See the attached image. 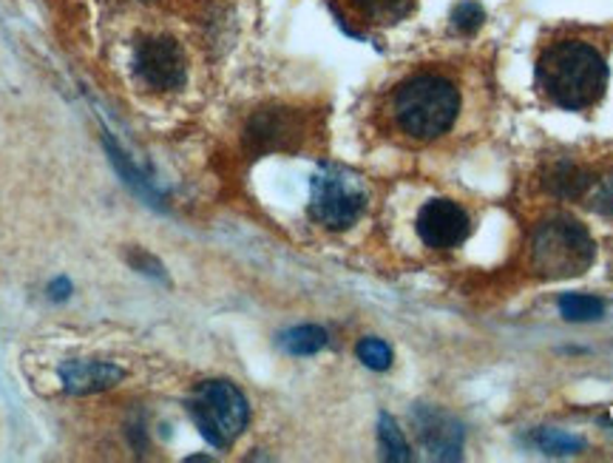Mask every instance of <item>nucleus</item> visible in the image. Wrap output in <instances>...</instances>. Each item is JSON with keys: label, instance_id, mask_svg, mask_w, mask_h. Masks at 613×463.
<instances>
[{"label": "nucleus", "instance_id": "15", "mask_svg": "<svg viewBox=\"0 0 613 463\" xmlns=\"http://www.w3.org/2000/svg\"><path fill=\"white\" fill-rule=\"evenodd\" d=\"M378 441H380V449H384V458H387V461H392V463L412 461V449H409L406 438H403V429L398 427V421H395L389 412H380Z\"/></svg>", "mask_w": 613, "mask_h": 463}, {"label": "nucleus", "instance_id": "16", "mask_svg": "<svg viewBox=\"0 0 613 463\" xmlns=\"http://www.w3.org/2000/svg\"><path fill=\"white\" fill-rule=\"evenodd\" d=\"M560 313L565 322H597L605 316V302L597 296L565 293L560 296Z\"/></svg>", "mask_w": 613, "mask_h": 463}, {"label": "nucleus", "instance_id": "2", "mask_svg": "<svg viewBox=\"0 0 613 463\" xmlns=\"http://www.w3.org/2000/svg\"><path fill=\"white\" fill-rule=\"evenodd\" d=\"M395 125L417 142L435 140L454 125L460 114V89L440 72H417L392 91L389 100Z\"/></svg>", "mask_w": 613, "mask_h": 463}, {"label": "nucleus", "instance_id": "14", "mask_svg": "<svg viewBox=\"0 0 613 463\" xmlns=\"http://www.w3.org/2000/svg\"><path fill=\"white\" fill-rule=\"evenodd\" d=\"M282 347L290 355H315L327 347V330L318 324H301L282 336Z\"/></svg>", "mask_w": 613, "mask_h": 463}, {"label": "nucleus", "instance_id": "8", "mask_svg": "<svg viewBox=\"0 0 613 463\" xmlns=\"http://www.w3.org/2000/svg\"><path fill=\"white\" fill-rule=\"evenodd\" d=\"M412 424H415L421 443L435 461H460L466 433H463L458 418H452L449 412L438 410V406L417 404L412 412Z\"/></svg>", "mask_w": 613, "mask_h": 463}, {"label": "nucleus", "instance_id": "17", "mask_svg": "<svg viewBox=\"0 0 613 463\" xmlns=\"http://www.w3.org/2000/svg\"><path fill=\"white\" fill-rule=\"evenodd\" d=\"M355 353L358 359H361V364L375 370V373H384V370H389V364H392V347L380 339H361L355 347Z\"/></svg>", "mask_w": 613, "mask_h": 463}, {"label": "nucleus", "instance_id": "9", "mask_svg": "<svg viewBox=\"0 0 613 463\" xmlns=\"http://www.w3.org/2000/svg\"><path fill=\"white\" fill-rule=\"evenodd\" d=\"M301 117L292 109H264L255 111L248 123V146L255 154L262 151H285L301 140Z\"/></svg>", "mask_w": 613, "mask_h": 463}, {"label": "nucleus", "instance_id": "1", "mask_svg": "<svg viewBox=\"0 0 613 463\" xmlns=\"http://www.w3.org/2000/svg\"><path fill=\"white\" fill-rule=\"evenodd\" d=\"M537 86L560 109H591L605 95L608 63L597 46L585 40H556L537 60Z\"/></svg>", "mask_w": 613, "mask_h": 463}, {"label": "nucleus", "instance_id": "10", "mask_svg": "<svg viewBox=\"0 0 613 463\" xmlns=\"http://www.w3.org/2000/svg\"><path fill=\"white\" fill-rule=\"evenodd\" d=\"M58 373L63 390L72 396H95V392L117 387L125 378L123 367L109 361H63Z\"/></svg>", "mask_w": 613, "mask_h": 463}, {"label": "nucleus", "instance_id": "4", "mask_svg": "<svg viewBox=\"0 0 613 463\" xmlns=\"http://www.w3.org/2000/svg\"><path fill=\"white\" fill-rule=\"evenodd\" d=\"M370 191L355 171L343 165H322L310 183V216L329 230L355 225L366 211Z\"/></svg>", "mask_w": 613, "mask_h": 463}, {"label": "nucleus", "instance_id": "3", "mask_svg": "<svg viewBox=\"0 0 613 463\" xmlns=\"http://www.w3.org/2000/svg\"><path fill=\"white\" fill-rule=\"evenodd\" d=\"M593 259H597V245L577 220L554 216L534 230L531 265L542 279L583 276L593 265Z\"/></svg>", "mask_w": 613, "mask_h": 463}, {"label": "nucleus", "instance_id": "5", "mask_svg": "<svg viewBox=\"0 0 613 463\" xmlns=\"http://www.w3.org/2000/svg\"><path fill=\"white\" fill-rule=\"evenodd\" d=\"M188 410L204 441L216 449L230 447L250 421L248 398L230 381L199 384L188 401Z\"/></svg>", "mask_w": 613, "mask_h": 463}, {"label": "nucleus", "instance_id": "11", "mask_svg": "<svg viewBox=\"0 0 613 463\" xmlns=\"http://www.w3.org/2000/svg\"><path fill=\"white\" fill-rule=\"evenodd\" d=\"M593 188L591 171L571 160L554 162L546 174V191L560 199H583Z\"/></svg>", "mask_w": 613, "mask_h": 463}, {"label": "nucleus", "instance_id": "13", "mask_svg": "<svg viewBox=\"0 0 613 463\" xmlns=\"http://www.w3.org/2000/svg\"><path fill=\"white\" fill-rule=\"evenodd\" d=\"M531 441H534V447L540 449V452H546V455H554V458L579 455V452H585V438L565 433V429L542 427L534 433Z\"/></svg>", "mask_w": 613, "mask_h": 463}, {"label": "nucleus", "instance_id": "12", "mask_svg": "<svg viewBox=\"0 0 613 463\" xmlns=\"http://www.w3.org/2000/svg\"><path fill=\"white\" fill-rule=\"evenodd\" d=\"M343 3L358 21L370 23V26L398 23L415 9V0H343Z\"/></svg>", "mask_w": 613, "mask_h": 463}, {"label": "nucleus", "instance_id": "7", "mask_svg": "<svg viewBox=\"0 0 613 463\" xmlns=\"http://www.w3.org/2000/svg\"><path fill=\"white\" fill-rule=\"evenodd\" d=\"M472 222L452 199H431L417 214V236L435 250H452L466 242Z\"/></svg>", "mask_w": 613, "mask_h": 463}, {"label": "nucleus", "instance_id": "18", "mask_svg": "<svg viewBox=\"0 0 613 463\" xmlns=\"http://www.w3.org/2000/svg\"><path fill=\"white\" fill-rule=\"evenodd\" d=\"M483 21H486V12H483V7L477 0H463L452 12V26L460 35H475L483 26Z\"/></svg>", "mask_w": 613, "mask_h": 463}, {"label": "nucleus", "instance_id": "19", "mask_svg": "<svg viewBox=\"0 0 613 463\" xmlns=\"http://www.w3.org/2000/svg\"><path fill=\"white\" fill-rule=\"evenodd\" d=\"M591 208L602 216H613V174L597 183L591 193Z\"/></svg>", "mask_w": 613, "mask_h": 463}, {"label": "nucleus", "instance_id": "6", "mask_svg": "<svg viewBox=\"0 0 613 463\" xmlns=\"http://www.w3.org/2000/svg\"><path fill=\"white\" fill-rule=\"evenodd\" d=\"M134 72L148 89L174 91L188 77V60L174 37H148L134 49Z\"/></svg>", "mask_w": 613, "mask_h": 463}]
</instances>
